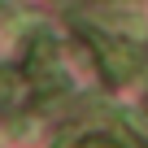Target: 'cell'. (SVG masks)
Instances as JSON below:
<instances>
[{"instance_id": "6da1fadb", "label": "cell", "mask_w": 148, "mask_h": 148, "mask_svg": "<svg viewBox=\"0 0 148 148\" xmlns=\"http://www.w3.org/2000/svg\"><path fill=\"white\" fill-rule=\"evenodd\" d=\"M87 39H92V48H96V61H100V70H105L109 83H126L131 74L139 70V57H135L131 44H122V39H113V35H87Z\"/></svg>"}, {"instance_id": "7a4b0ae2", "label": "cell", "mask_w": 148, "mask_h": 148, "mask_svg": "<svg viewBox=\"0 0 148 148\" xmlns=\"http://www.w3.org/2000/svg\"><path fill=\"white\" fill-rule=\"evenodd\" d=\"M18 100H22V79L9 74V70H0V113H9Z\"/></svg>"}, {"instance_id": "3957f363", "label": "cell", "mask_w": 148, "mask_h": 148, "mask_svg": "<svg viewBox=\"0 0 148 148\" xmlns=\"http://www.w3.org/2000/svg\"><path fill=\"white\" fill-rule=\"evenodd\" d=\"M74 148H122V144H113V139H100V135H92V139H79Z\"/></svg>"}]
</instances>
